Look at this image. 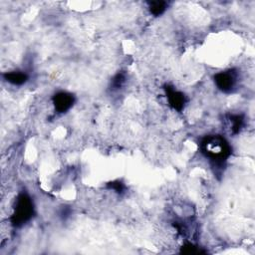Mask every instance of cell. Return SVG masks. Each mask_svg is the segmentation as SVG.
Segmentation results:
<instances>
[{"label":"cell","instance_id":"1","mask_svg":"<svg viewBox=\"0 0 255 255\" xmlns=\"http://www.w3.org/2000/svg\"><path fill=\"white\" fill-rule=\"evenodd\" d=\"M201 152L214 165H224L231 154V147L223 135L210 134L200 143Z\"/></svg>","mask_w":255,"mask_h":255},{"label":"cell","instance_id":"2","mask_svg":"<svg viewBox=\"0 0 255 255\" xmlns=\"http://www.w3.org/2000/svg\"><path fill=\"white\" fill-rule=\"evenodd\" d=\"M34 214V204L30 196L26 193H21L18 195L14 210L11 216V221L14 226H22L26 224Z\"/></svg>","mask_w":255,"mask_h":255},{"label":"cell","instance_id":"3","mask_svg":"<svg viewBox=\"0 0 255 255\" xmlns=\"http://www.w3.org/2000/svg\"><path fill=\"white\" fill-rule=\"evenodd\" d=\"M214 83L223 93H230L237 83V74L233 70L219 72L214 76Z\"/></svg>","mask_w":255,"mask_h":255},{"label":"cell","instance_id":"4","mask_svg":"<svg viewBox=\"0 0 255 255\" xmlns=\"http://www.w3.org/2000/svg\"><path fill=\"white\" fill-rule=\"evenodd\" d=\"M75 103V97L68 92H59L53 97V105L58 113L68 112Z\"/></svg>","mask_w":255,"mask_h":255},{"label":"cell","instance_id":"5","mask_svg":"<svg viewBox=\"0 0 255 255\" xmlns=\"http://www.w3.org/2000/svg\"><path fill=\"white\" fill-rule=\"evenodd\" d=\"M165 93H166V99L168 101L169 106L172 109L180 112L184 108L185 101H186L184 94L175 90L172 87H166Z\"/></svg>","mask_w":255,"mask_h":255},{"label":"cell","instance_id":"6","mask_svg":"<svg viewBox=\"0 0 255 255\" xmlns=\"http://www.w3.org/2000/svg\"><path fill=\"white\" fill-rule=\"evenodd\" d=\"M5 79L7 82L11 83L12 85H23L27 82L28 80V76L26 73L22 72V71H12V72H8L4 75Z\"/></svg>","mask_w":255,"mask_h":255},{"label":"cell","instance_id":"7","mask_svg":"<svg viewBox=\"0 0 255 255\" xmlns=\"http://www.w3.org/2000/svg\"><path fill=\"white\" fill-rule=\"evenodd\" d=\"M244 119L241 115H231L228 119V124H229V128L232 133H238L243 127Z\"/></svg>","mask_w":255,"mask_h":255},{"label":"cell","instance_id":"8","mask_svg":"<svg viewBox=\"0 0 255 255\" xmlns=\"http://www.w3.org/2000/svg\"><path fill=\"white\" fill-rule=\"evenodd\" d=\"M149 12L154 16L161 15L166 9V2L164 1H151L148 2Z\"/></svg>","mask_w":255,"mask_h":255},{"label":"cell","instance_id":"9","mask_svg":"<svg viewBox=\"0 0 255 255\" xmlns=\"http://www.w3.org/2000/svg\"><path fill=\"white\" fill-rule=\"evenodd\" d=\"M125 83V75L124 74H118L115 76V78L112 81V85L115 89H119L120 87L123 86Z\"/></svg>","mask_w":255,"mask_h":255}]
</instances>
